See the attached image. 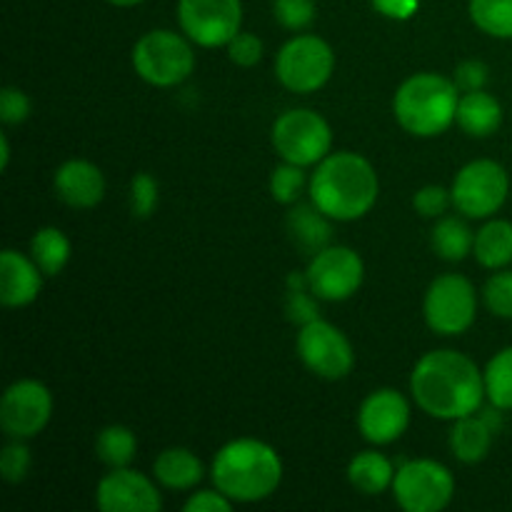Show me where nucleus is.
I'll list each match as a JSON object with an SVG mask.
<instances>
[{"label": "nucleus", "mask_w": 512, "mask_h": 512, "mask_svg": "<svg viewBox=\"0 0 512 512\" xmlns=\"http://www.w3.org/2000/svg\"><path fill=\"white\" fill-rule=\"evenodd\" d=\"M410 393L428 418L455 423L478 413L485 398V378L473 358L458 350H430L410 373Z\"/></svg>", "instance_id": "f257e3e1"}, {"label": "nucleus", "mask_w": 512, "mask_h": 512, "mask_svg": "<svg viewBox=\"0 0 512 512\" xmlns=\"http://www.w3.org/2000/svg\"><path fill=\"white\" fill-rule=\"evenodd\" d=\"M308 195L330 220L353 223L375 208L380 198V178L368 158L353 150H340L315 165Z\"/></svg>", "instance_id": "f03ea898"}, {"label": "nucleus", "mask_w": 512, "mask_h": 512, "mask_svg": "<svg viewBox=\"0 0 512 512\" xmlns=\"http://www.w3.org/2000/svg\"><path fill=\"white\" fill-rule=\"evenodd\" d=\"M210 480L233 503H263L283 483V458L258 438H235L215 453Z\"/></svg>", "instance_id": "7ed1b4c3"}, {"label": "nucleus", "mask_w": 512, "mask_h": 512, "mask_svg": "<svg viewBox=\"0 0 512 512\" xmlns=\"http://www.w3.org/2000/svg\"><path fill=\"white\" fill-rule=\"evenodd\" d=\"M460 88L440 73H415L398 85L393 113L400 128L415 138H438L455 123Z\"/></svg>", "instance_id": "20e7f679"}, {"label": "nucleus", "mask_w": 512, "mask_h": 512, "mask_svg": "<svg viewBox=\"0 0 512 512\" xmlns=\"http://www.w3.org/2000/svg\"><path fill=\"white\" fill-rule=\"evenodd\" d=\"M193 40L183 30L155 28L135 40L130 63L135 75L153 88H175L195 70Z\"/></svg>", "instance_id": "39448f33"}, {"label": "nucleus", "mask_w": 512, "mask_h": 512, "mask_svg": "<svg viewBox=\"0 0 512 512\" xmlns=\"http://www.w3.org/2000/svg\"><path fill=\"white\" fill-rule=\"evenodd\" d=\"M335 73V50L313 33H298L280 45L275 55V78L298 95L318 93Z\"/></svg>", "instance_id": "423d86ee"}, {"label": "nucleus", "mask_w": 512, "mask_h": 512, "mask_svg": "<svg viewBox=\"0 0 512 512\" xmlns=\"http://www.w3.org/2000/svg\"><path fill=\"white\" fill-rule=\"evenodd\" d=\"M270 143L285 163L315 168L333 153V130L320 113L310 108H290L275 118Z\"/></svg>", "instance_id": "0eeeda50"}, {"label": "nucleus", "mask_w": 512, "mask_h": 512, "mask_svg": "<svg viewBox=\"0 0 512 512\" xmlns=\"http://www.w3.org/2000/svg\"><path fill=\"white\" fill-rule=\"evenodd\" d=\"M450 193H453V208L468 220L495 218L508 203L510 175L498 160H470L455 173Z\"/></svg>", "instance_id": "6e6552de"}, {"label": "nucleus", "mask_w": 512, "mask_h": 512, "mask_svg": "<svg viewBox=\"0 0 512 512\" xmlns=\"http://www.w3.org/2000/svg\"><path fill=\"white\" fill-rule=\"evenodd\" d=\"M478 303V290L470 283V278L460 273L438 275L425 290V325L435 335L458 338L473 328L475 318H478Z\"/></svg>", "instance_id": "1a4fd4ad"}, {"label": "nucleus", "mask_w": 512, "mask_h": 512, "mask_svg": "<svg viewBox=\"0 0 512 512\" xmlns=\"http://www.w3.org/2000/svg\"><path fill=\"white\" fill-rule=\"evenodd\" d=\"M390 493L405 512H440L453 503L455 475L438 460H408L395 470Z\"/></svg>", "instance_id": "9d476101"}, {"label": "nucleus", "mask_w": 512, "mask_h": 512, "mask_svg": "<svg viewBox=\"0 0 512 512\" xmlns=\"http://www.w3.org/2000/svg\"><path fill=\"white\" fill-rule=\"evenodd\" d=\"M295 350L300 363L323 380H343L355 368V350L348 335L323 318L300 325Z\"/></svg>", "instance_id": "9b49d317"}, {"label": "nucleus", "mask_w": 512, "mask_h": 512, "mask_svg": "<svg viewBox=\"0 0 512 512\" xmlns=\"http://www.w3.org/2000/svg\"><path fill=\"white\" fill-rule=\"evenodd\" d=\"M310 293L325 303H343L350 300L365 280V263L358 250L350 245H328L320 253L310 255L305 268Z\"/></svg>", "instance_id": "f8f14e48"}, {"label": "nucleus", "mask_w": 512, "mask_h": 512, "mask_svg": "<svg viewBox=\"0 0 512 512\" xmlns=\"http://www.w3.org/2000/svg\"><path fill=\"white\" fill-rule=\"evenodd\" d=\"M178 25L200 48H225L243 30V0H178Z\"/></svg>", "instance_id": "ddd939ff"}, {"label": "nucleus", "mask_w": 512, "mask_h": 512, "mask_svg": "<svg viewBox=\"0 0 512 512\" xmlns=\"http://www.w3.org/2000/svg\"><path fill=\"white\" fill-rule=\"evenodd\" d=\"M53 418V395L35 378L15 380L0 400V428L8 438L30 440L43 433Z\"/></svg>", "instance_id": "4468645a"}, {"label": "nucleus", "mask_w": 512, "mask_h": 512, "mask_svg": "<svg viewBox=\"0 0 512 512\" xmlns=\"http://www.w3.org/2000/svg\"><path fill=\"white\" fill-rule=\"evenodd\" d=\"M95 508L103 512H158L163 508L160 483L140 470L115 468L95 488Z\"/></svg>", "instance_id": "2eb2a0df"}, {"label": "nucleus", "mask_w": 512, "mask_h": 512, "mask_svg": "<svg viewBox=\"0 0 512 512\" xmlns=\"http://www.w3.org/2000/svg\"><path fill=\"white\" fill-rule=\"evenodd\" d=\"M410 425V403L400 390L378 388L358 408V430L370 445H393Z\"/></svg>", "instance_id": "dca6fc26"}, {"label": "nucleus", "mask_w": 512, "mask_h": 512, "mask_svg": "<svg viewBox=\"0 0 512 512\" xmlns=\"http://www.w3.org/2000/svg\"><path fill=\"white\" fill-rule=\"evenodd\" d=\"M53 190L60 203H65L68 208L90 210L103 203L105 175L90 160L70 158L55 168Z\"/></svg>", "instance_id": "f3484780"}, {"label": "nucleus", "mask_w": 512, "mask_h": 512, "mask_svg": "<svg viewBox=\"0 0 512 512\" xmlns=\"http://www.w3.org/2000/svg\"><path fill=\"white\" fill-rule=\"evenodd\" d=\"M43 270L33 258L13 248L0 253V303L10 310L28 308L40 298L43 290Z\"/></svg>", "instance_id": "a211bd4d"}, {"label": "nucleus", "mask_w": 512, "mask_h": 512, "mask_svg": "<svg viewBox=\"0 0 512 512\" xmlns=\"http://www.w3.org/2000/svg\"><path fill=\"white\" fill-rule=\"evenodd\" d=\"M333 223L335 220H330L328 215L310 200V203L290 205L285 228H288L290 240H293V245L300 253L315 255L323 248H328L330 240H333Z\"/></svg>", "instance_id": "6ab92c4d"}, {"label": "nucleus", "mask_w": 512, "mask_h": 512, "mask_svg": "<svg viewBox=\"0 0 512 512\" xmlns=\"http://www.w3.org/2000/svg\"><path fill=\"white\" fill-rule=\"evenodd\" d=\"M153 478L158 480L160 488L173 490V493H185V490H195L203 483L205 465L193 450L165 448L153 460Z\"/></svg>", "instance_id": "aec40b11"}, {"label": "nucleus", "mask_w": 512, "mask_h": 512, "mask_svg": "<svg viewBox=\"0 0 512 512\" xmlns=\"http://www.w3.org/2000/svg\"><path fill=\"white\" fill-rule=\"evenodd\" d=\"M455 125L470 138H490L503 125V105L488 90H473L460 95Z\"/></svg>", "instance_id": "412c9836"}, {"label": "nucleus", "mask_w": 512, "mask_h": 512, "mask_svg": "<svg viewBox=\"0 0 512 512\" xmlns=\"http://www.w3.org/2000/svg\"><path fill=\"white\" fill-rule=\"evenodd\" d=\"M495 430L490 428L488 420L478 413L468 415V418L455 420L453 428H450V453L455 455L458 463L465 465H478L483 463L485 458L493 450V440H495Z\"/></svg>", "instance_id": "4be33fe9"}, {"label": "nucleus", "mask_w": 512, "mask_h": 512, "mask_svg": "<svg viewBox=\"0 0 512 512\" xmlns=\"http://www.w3.org/2000/svg\"><path fill=\"white\" fill-rule=\"evenodd\" d=\"M393 480V463L380 450H363L348 463V483L353 485L355 493L365 495V498L383 495L385 490L393 488Z\"/></svg>", "instance_id": "5701e85b"}, {"label": "nucleus", "mask_w": 512, "mask_h": 512, "mask_svg": "<svg viewBox=\"0 0 512 512\" xmlns=\"http://www.w3.org/2000/svg\"><path fill=\"white\" fill-rule=\"evenodd\" d=\"M475 260L485 270H503L512 265V223L505 218H488L475 230Z\"/></svg>", "instance_id": "b1692460"}, {"label": "nucleus", "mask_w": 512, "mask_h": 512, "mask_svg": "<svg viewBox=\"0 0 512 512\" xmlns=\"http://www.w3.org/2000/svg\"><path fill=\"white\" fill-rule=\"evenodd\" d=\"M430 245L440 260L448 263H463L475 248V230L468 225L465 215H443L435 220Z\"/></svg>", "instance_id": "393cba45"}, {"label": "nucleus", "mask_w": 512, "mask_h": 512, "mask_svg": "<svg viewBox=\"0 0 512 512\" xmlns=\"http://www.w3.org/2000/svg\"><path fill=\"white\" fill-rule=\"evenodd\" d=\"M70 255H73V245L70 238L55 225H45L38 228L30 238V258L38 263V268L43 270L45 278H55L65 270Z\"/></svg>", "instance_id": "a878e982"}, {"label": "nucleus", "mask_w": 512, "mask_h": 512, "mask_svg": "<svg viewBox=\"0 0 512 512\" xmlns=\"http://www.w3.org/2000/svg\"><path fill=\"white\" fill-rule=\"evenodd\" d=\"M138 455V438L128 425H108L95 435V458L108 470L128 468Z\"/></svg>", "instance_id": "bb28decb"}, {"label": "nucleus", "mask_w": 512, "mask_h": 512, "mask_svg": "<svg viewBox=\"0 0 512 512\" xmlns=\"http://www.w3.org/2000/svg\"><path fill=\"white\" fill-rule=\"evenodd\" d=\"M485 398L490 405L512 413V345L498 350L483 368Z\"/></svg>", "instance_id": "cd10ccee"}, {"label": "nucleus", "mask_w": 512, "mask_h": 512, "mask_svg": "<svg viewBox=\"0 0 512 512\" xmlns=\"http://www.w3.org/2000/svg\"><path fill=\"white\" fill-rule=\"evenodd\" d=\"M468 13L488 38L512 40V0H470Z\"/></svg>", "instance_id": "c85d7f7f"}, {"label": "nucleus", "mask_w": 512, "mask_h": 512, "mask_svg": "<svg viewBox=\"0 0 512 512\" xmlns=\"http://www.w3.org/2000/svg\"><path fill=\"white\" fill-rule=\"evenodd\" d=\"M310 180L305 178V168L295 163H280L278 168L270 173V195H273L275 203L280 205H295L300 203V195H303L305 185Z\"/></svg>", "instance_id": "c756f323"}, {"label": "nucleus", "mask_w": 512, "mask_h": 512, "mask_svg": "<svg viewBox=\"0 0 512 512\" xmlns=\"http://www.w3.org/2000/svg\"><path fill=\"white\" fill-rule=\"evenodd\" d=\"M483 305L500 320H512V270H493L483 285Z\"/></svg>", "instance_id": "7c9ffc66"}, {"label": "nucleus", "mask_w": 512, "mask_h": 512, "mask_svg": "<svg viewBox=\"0 0 512 512\" xmlns=\"http://www.w3.org/2000/svg\"><path fill=\"white\" fill-rule=\"evenodd\" d=\"M273 15L285 30L303 33L315 23L318 5L315 0H273Z\"/></svg>", "instance_id": "2f4dec72"}, {"label": "nucleus", "mask_w": 512, "mask_h": 512, "mask_svg": "<svg viewBox=\"0 0 512 512\" xmlns=\"http://www.w3.org/2000/svg\"><path fill=\"white\" fill-rule=\"evenodd\" d=\"M30 468H33V453L25 445V440L10 438V443L0 453V475H3V480L10 485L23 483L30 475Z\"/></svg>", "instance_id": "473e14b6"}, {"label": "nucleus", "mask_w": 512, "mask_h": 512, "mask_svg": "<svg viewBox=\"0 0 512 512\" xmlns=\"http://www.w3.org/2000/svg\"><path fill=\"white\" fill-rule=\"evenodd\" d=\"M130 213L138 220L150 218L158 208L160 200V185L155 180V175L150 173H135L130 180Z\"/></svg>", "instance_id": "72a5a7b5"}, {"label": "nucleus", "mask_w": 512, "mask_h": 512, "mask_svg": "<svg viewBox=\"0 0 512 512\" xmlns=\"http://www.w3.org/2000/svg\"><path fill=\"white\" fill-rule=\"evenodd\" d=\"M453 208V193L445 185H423V188L415 190L413 195V210L425 220H438L443 215H448V210Z\"/></svg>", "instance_id": "f704fd0d"}, {"label": "nucleus", "mask_w": 512, "mask_h": 512, "mask_svg": "<svg viewBox=\"0 0 512 512\" xmlns=\"http://www.w3.org/2000/svg\"><path fill=\"white\" fill-rule=\"evenodd\" d=\"M33 113V100L25 90L15 88V85H5L0 90V120L5 125H20L30 118Z\"/></svg>", "instance_id": "c9c22d12"}, {"label": "nucleus", "mask_w": 512, "mask_h": 512, "mask_svg": "<svg viewBox=\"0 0 512 512\" xmlns=\"http://www.w3.org/2000/svg\"><path fill=\"white\" fill-rule=\"evenodd\" d=\"M225 48H228V58L233 60L238 68H255V65L263 60L265 53L263 40L255 33H245V30H240Z\"/></svg>", "instance_id": "e433bc0d"}, {"label": "nucleus", "mask_w": 512, "mask_h": 512, "mask_svg": "<svg viewBox=\"0 0 512 512\" xmlns=\"http://www.w3.org/2000/svg\"><path fill=\"white\" fill-rule=\"evenodd\" d=\"M453 80L460 88V93H473V90H485L490 80V68L483 60H463V63L455 65Z\"/></svg>", "instance_id": "4c0bfd02"}, {"label": "nucleus", "mask_w": 512, "mask_h": 512, "mask_svg": "<svg viewBox=\"0 0 512 512\" xmlns=\"http://www.w3.org/2000/svg\"><path fill=\"white\" fill-rule=\"evenodd\" d=\"M315 295L310 293V288L300 290H288V300H285V310H288V318L295 325H305L310 320H318V303H315Z\"/></svg>", "instance_id": "58836bf2"}, {"label": "nucleus", "mask_w": 512, "mask_h": 512, "mask_svg": "<svg viewBox=\"0 0 512 512\" xmlns=\"http://www.w3.org/2000/svg\"><path fill=\"white\" fill-rule=\"evenodd\" d=\"M233 500L228 498L225 493H220L218 488H208V490H193L190 498L185 500L183 510L185 512H230L233 510Z\"/></svg>", "instance_id": "ea45409f"}, {"label": "nucleus", "mask_w": 512, "mask_h": 512, "mask_svg": "<svg viewBox=\"0 0 512 512\" xmlns=\"http://www.w3.org/2000/svg\"><path fill=\"white\" fill-rule=\"evenodd\" d=\"M370 5L388 20H410L420 10V0H370Z\"/></svg>", "instance_id": "a19ab883"}, {"label": "nucleus", "mask_w": 512, "mask_h": 512, "mask_svg": "<svg viewBox=\"0 0 512 512\" xmlns=\"http://www.w3.org/2000/svg\"><path fill=\"white\" fill-rule=\"evenodd\" d=\"M10 165V140L8 133L0 135V170H8Z\"/></svg>", "instance_id": "79ce46f5"}, {"label": "nucleus", "mask_w": 512, "mask_h": 512, "mask_svg": "<svg viewBox=\"0 0 512 512\" xmlns=\"http://www.w3.org/2000/svg\"><path fill=\"white\" fill-rule=\"evenodd\" d=\"M105 3L115 5V8H135V5L145 3V0H105Z\"/></svg>", "instance_id": "37998d69"}]
</instances>
